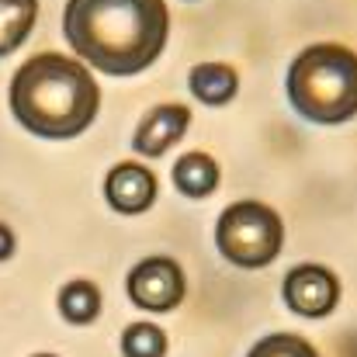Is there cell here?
<instances>
[{
    "mask_svg": "<svg viewBox=\"0 0 357 357\" xmlns=\"http://www.w3.org/2000/svg\"><path fill=\"white\" fill-rule=\"evenodd\" d=\"M170 14L163 0H66L63 35L77 59L108 77L149 70L167 49Z\"/></svg>",
    "mask_w": 357,
    "mask_h": 357,
    "instance_id": "obj_1",
    "label": "cell"
},
{
    "mask_svg": "<svg viewBox=\"0 0 357 357\" xmlns=\"http://www.w3.org/2000/svg\"><path fill=\"white\" fill-rule=\"evenodd\" d=\"M10 112L31 135L73 139L101 112L94 73L63 52H38L10 77Z\"/></svg>",
    "mask_w": 357,
    "mask_h": 357,
    "instance_id": "obj_2",
    "label": "cell"
},
{
    "mask_svg": "<svg viewBox=\"0 0 357 357\" xmlns=\"http://www.w3.org/2000/svg\"><path fill=\"white\" fill-rule=\"evenodd\" d=\"M288 101L316 125L351 121L357 115V52L337 42L302 49L288 70Z\"/></svg>",
    "mask_w": 357,
    "mask_h": 357,
    "instance_id": "obj_3",
    "label": "cell"
},
{
    "mask_svg": "<svg viewBox=\"0 0 357 357\" xmlns=\"http://www.w3.org/2000/svg\"><path fill=\"white\" fill-rule=\"evenodd\" d=\"M219 253L236 267H267L284 243L281 215L264 202H236L219 215L215 226Z\"/></svg>",
    "mask_w": 357,
    "mask_h": 357,
    "instance_id": "obj_4",
    "label": "cell"
},
{
    "mask_svg": "<svg viewBox=\"0 0 357 357\" xmlns=\"http://www.w3.org/2000/svg\"><path fill=\"white\" fill-rule=\"evenodd\" d=\"M184 271L170 257H146L128 271V298L146 312H170L184 302Z\"/></svg>",
    "mask_w": 357,
    "mask_h": 357,
    "instance_id": "obj_5",
    "label": "cell"
},
{
    "mask_svg": "<svg viewBox=\"0 0 357 357\" xmlns=\"http://www.w3.org/2000/svg\"><path fill=\"white\" fill-rule=\"evenodd\" d=\"M284 302H288L291 312L309 316V319L330 316L340 302V281H337L333 271H326L319 264L291 267L288 278H284Z\"/></svg>",
    "mask_w": 357,
    "mask_h": 357,
    "instance_id": "obj_6",
    "label": "cell"
},
{
    "mask_svg": "<svg viewBox=\"0 0 357 357\" xmlns=\"http://www.w3.org/2000/svg\"><path fill=\"white\" fill-rule=\"evenodd\" d=\"M108 205L121 215H139L156 202V177L142 163H119L105 177Z\"/></svg>",
    "mask_w": 357,
    "mask_h": 357,
    "instance_id": "obj_7",
    "label": "cell"
},
{
    "mask_svg": "<svg viewBox=\"0 0 357 357\" xmlns=\"http://www.w3.org/2000/svg\"><path fill=\"white\" fill-rule=\"evenodd\" d=\"M188 125H191V112L184 105H160L139 121V128L132 135V146L142 156H160L188 132Z\"/></svg>",
    "mask_w": 357,
    "mask_h": 357,
    "instance_id": "obj_8",
    "label": "cell"
},
{
    "mask_svg": "<svg viewBox=\"0 0 357 357\" xmlns=\"http://www.w3.org/2000/svg\"><path fill=\"white\" fill-rule=\"evenodd\" d=\"M239 91V77L226 63H198L191 70V94L202 105H226Z\"/></svg>",
    "mask_w": 357,
    "mask_h": 357,
    "instance_id": "obj_9",
    "label": "cell"
},
{
    "mask_svg": "<svg viewBox=\"0 0 357 357\" xmlns=\"http://www.w3.org/2000/svg\"><path fill=\"white\" fill-rule=\"evenodd\" d=\"M174 184L188 198H205L219 188V163L208 153H188L174 167Z\"/></svg>",
    "mask_w": 357,
    "mask_h": 357,
    "instance_id": "obj_10",
    "label": "cell"
},
{
    "mask_svg": "<svg viewBox=\"0 0 357 357\" xmlns=\"http://www.w3.org/2000/svg\"><path fill=\"white\" fill-rule=\"evenodd\" d=\"M38 0H0V56H10L31 31Z\"/></svg>",
    "mask_w": 357,
    "mask_h": 357,
    "instance_id": "obj_11",
    "label": "cell"
},
{
    "mask_svg": "<svg viewBox=\"0 0 357 357\" xmlns=\"http://www.w3.org/2000/svg\"><path fill=\"white\" fill-rule=\"evenodd\" d=\"M59 312H63V319L73 323V326L94 323L98 312H101V291H98V284H91V281H84V278L63 284V291H59Z\"/></svg>",
    "mask_w": 357,
    "mask_h": 357,
    "instance_id": "obj_12",
    "label": "cell"
},
{
    "mask_svg": "<svg viewBox=\"0 0 357 357\" xmlns=\"http://www.w3.org/2000/svg\"><path fill=\"white\" fill-rule=\"evenodd\" d=\"M121 354L125 357H163L167 354V333L153 323H132L121 333Z\"/></svg>",
    "mask_w": 357,
    "mask_h": 357,
    "instance_id": "obj_13",
    "label": "cell"
},
{
    "mask_svg": "<svg viewBox=\"0 0 357 357\" xmlns=\"http://www.w3.org/2000/svg\"><path fill=\"white\" fill-rule=\"evenodd\" d=\"M246 357H319L316 347L295 333H274V337H264L260 344H253V351Z\"/></svg>",
    "mask_w": 357,
    "mask_h": 357,
    "instance_id": "obj_14",
    "label": "cell"
},
{
    "mask_svg": "<svg viewBox=\"0 0 357 357\" xmlns=\"http://www.w3.org/2000/svg\"><path fill=\"white\" fill-rule=\"evenodd\" d=\"M10 253H14V233L0 222V260H7Z\"/></svg>",
    "mask_w": 357,
    "mask_h": 357,
    "instance_id": "obj_15",
    "label": "cell"
},
{
    "mask_svg": "<svg viewBox=\"0 0 357 357\" xmlns=\"http://www.w3.org/2000/svg\"><path fill=\"white\" fill-rule=\"evenodd\" d=\"M35 357H56V354H35Z\"/></svg>",
    "mask_w": 357,
    "mask_h": 357,
    "instance_id": "obj_16",
    "label": "cell"
}]
</instances>
